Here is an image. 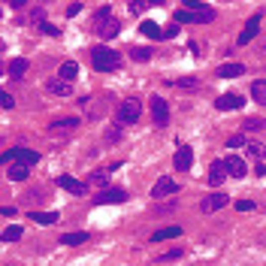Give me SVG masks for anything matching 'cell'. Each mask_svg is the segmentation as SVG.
Here are the masks:
<instances>
[{
	"label": "cell",
	"instance_id": "obj_1",
	"mask_svg": "<svg viewBox=\"0 0 266 266\" xmlns=\"http://www.w3.org/2000/svg\"><path fill=\"white\" fill-rule=\"evenodd\" d=\"M91 64H94V70L109 73V70H118L121 67V55L112 52V49H106V46H100V49L91 52Z\"/></svg>",
	"mask_w": 266,
	"mask_h": 266
},
{
	"label": "cell",
	"instance_id": "obj_2",
	"mask_svg": "<svg viewBox=\"0 0 266 266\" xmlns=\"http://www.w3.org/2000/svg\"><path fill=\"white\" fill-rule=\"evenodd\" d=\"M139 115H142V103H139L136 97L118 103V121H121V124H136Z\"/></svg>",
	"mask_w": 266,
	"mask_h": 266
},
{
	"label": "cell",
	"instance_id": "obj_3",
	"mask_svg": "<svg viewBox=\"0 0 266 266\" xmlns=\"http://www.w3.org/2000/svg\"><path fill=\"white\" fill-rule=\"evenodd\" d=\"M3 161H15V164L33 167V164H40V151H33V148H12V151L3 155Z\"/></svg>",
	"mask_w": 266,
	"mask_h": 266
},
{
	"label": "cell",
	"instance_id": "obj_4",
	"mask_svg": "<svg viewBox=\"0 0 266 266\" xmlns=\"http://www.w3.org/2000/svg\"><path fill=\"white\" fill-rule=\"evenodd\" d=\"M215 18V12L209 9V12H191V9H178L176 12V24H206V21H212Z\"/></svg>",
	"mask_w": 266,
	"mask_h": 266
},
{
	"label": "cell",
	"instance_id": "obj_5",
	"mask_svg": "<svg viewBox=\"0 0 266 266\" xmlns=\"http://www.w3.org/2000/svg\"><path fill=\"white\" fill-rule=\"evenodd\" d=\"M151 118H155V124H167L170 121V106L164 97H151Z\"/></svg>",
	"mask_w": 266,
	"mask_h": 266
},
{
	"label": "cell",
	"instance_id": "obj_6",
	"mask_svg": "<svg viewBox=\"0 0 266 266\" xmlns=\"http://www.w3.org/2000/svg\"><path fill=\"white\" fill-rule=\"evenodd\" d=\"M176 191H178V184H176L170 176H161V178L155 181V187H151V197L161 200V197H170V194H176Z\"/></svg>",
	"mask_w": 266,
	"mask_h": 266
},
{
	"label": "cell",
	"instance_id": "obj_7",
	"mask_svg": "<svg viewBox=\"0 0 266 266\" xmlns=\"http://www.w3.org/2000/svg\"><path fill=\"white\" fill-rule=\"evenodd\" d=\"M191 164H194V148H191V145H181V148L176 151V158H173V167H176L178 173H184V170H191Z\"/></svg>",
	"mask_w": 266,
	"mask_h": 266
},
{
	"label": "cell",
	"instance_id": "obj_8",
	"mask_svg": "<svg viewBox=\"0 0 266 266\" xmlns=\"http://www.w3.org/2000/svg\"><path fill=\"white\" fill-rule=\"evenodd\" d=\"M257 30H260V12L248 18V24L242 27V33H239V40H236V43H239V46H248L254 36H257Z\"/></svg>",
	"mask_w": 266,
	"mask_h": 266
},
{
	"label": "cell",
	"instance_id": "obj_9",
	"mask_svg": "<svg viewBox=\"0 0 266 266\" xmlns=\"http://www.w3.org/2000/svg\"><path fill=\"white\" fill-rule=\"evenodd\" d=\"M94 203H97V206H106V203H127V191H121V187H109V191L97 194Z\"/></svg>",
	"mask_w": 266,
	"mask_h": 266
},
{
	"label": "cell",
	"instance_id": "obj_10",
	"mask_svg": "<svg viewBox=\"0 0 266 266\" xmlns=\"http://www.w3.org/2000/svg\"><path fill=\"white\" fill-rule=\"evenodd\" d=\"M245 106V100L239 97V94H221L218 100H215V109H221V112H230V109H242Z\"/></svg>",
	"mask_w": 266,
	"mask_h": 266
},
{
	"label": "cell",
	"instance_id": "obj_11",
	"mask_svg": "<svg viewBox=\"0 0 266 266\" xmlns=\"http://www.w3.org/2000/svg\"><path fill=\"white\" fill-rule=\"evenodd\" d=\"M224 167H227V173H230L233 178H245L248 176V167H245V161L239 155H230V158L224 161Z\"/></svg>",
	"mask_w": 266,
	"mask_h": 266
},
{
	"label": "cell",
	"instance_id": "obj_12",
	"mask_svg": "<svg viewBox=\"0 0 266 266\" xmlns=\"http://www.w3.org/2000/svg\"><path fill=\"white\" fill-rule=\"evenodd\" d=\"M58 187H64V191H70V194H76V197H82V194L88 191V184L76 181L73 176H61V178H58Z\"/></svg>",
	"mask_w": 266,
	"mask_h": 266
},
{
	"label": "cell",
	"instance_id": "obj_13",
	"mask_svg": "<svg viewBox=\"0 0 266 266\" xmlns=\"http://www.w3.org/2000/svg\"><path fill=\"white\" fill-rule=\"evenodd\" d=\"M227 176H230V173H227L224 161H215L212 170H209V184H212V187H221V184L227 181Z\"/></svg>",
	"mask_w": 266,
	"mask_h": 266
},
{
	"label": "cell",
	"instance_id": "obj_14",
	"mask_svg": "<svg viewBox=\"0 0 266 266\" xmlns=\"http://www.w3.org/2000/svg\"><path fill=\"white\" fill-rule=\"evenodd\" d=\"M227 203H230V197H227V194H212V197H206V200L200 203V209H203V212H218V209H224Z\"/></svg>",
	"mask_w": 266,
	"mask_h": 266
},
{
	"label": "cell",
	"instance_id": "obj_15",
	"mask_svg": "<svg viewBox=\"0 0 266 266\" xmlns=\"http://www.w3.org/2000/svg\"><path fill=\"white\" fill-rule=\"evenodd\" d=\"M242 73H245V67H242V64H224V67H218V70H215L218 79H236V76H242Z\"/></svg>",
	"mask_w": 266,
	"mask_h": 266
},
{
	"label": "cell",
	"instance_id": "obj_16",
	"mask_svg": "<svg viewBox=\"0 0 266 266\" xmlns=\"http://www.w3.org/2000/svg\"><path fill=\"white\" fill-rule=\"evenodd\" d=\"M181 236V227L173 224V227H161L158 233H151V242H164V239H178Z\"/></svg>",
	"mask_w": 266,
	"mask_h": 266
},
{
	"label": "cell",
	"instance_id": "obj_17",
	"mask_svg": "<svg viewBox=\"0 0 266 266\" xmlns=\"http://www.w3.org/2000/svg\"><path fill=\"white\" fill-rule=\"evenodd\" d=\"M76 76H79V64H76V61H64V64H61V70H58V79L73 82Z\"/></svg>",
	"mask_w": 266,
	"mask_h": 266
},
{
	"label": "cell",
	"instance_id": "obj_18",
	"mask_svg": "<svg viewBox=\"0 0 266 266\" xmlns=\"http://www.w3.org/2000/svg\"><path fill=\"white\" fill-rule=\"evenodd\" d=\"M49 94H58V97H67L73 91V82H64V79H49Z\"/></svg>",
	"mask_w": 266,
	"mask_h": 266
},
{
	"label": "cell",
	"instance_id": "obj_19",
	"mask_svg": "<svg viewBox=\"0 0 266 266\" xmlns=\"http://www.w3.org/2000/svg\"><path fill=\"white\" fill-rule=\"evenodd\" d=\"M27 176H30V170H27L24 164H12V167L6 170V178H9V181H24Z\"/></svg>",
	"mask_w": 266,
	"mask_h": 266
},
{
	"label": "cell",
	"instance_id": "obj_20",
	"mask_svg": "<svg viewBox=\"0 0 266 266\" xmlns=\"http://www.w3.org/2000/svg\"><path fill=\"white\" fill-rule=\"evenodd\" d=\"M85 242H88L85 230H76V233H64L61 236V245H85Z\"/></svg>",
	"mask_w": 266,
	"mask_h": 266
},
{
	"label": "cell",
	"instance_id": "obj_21",
	"mask_svg": "<svg viewBox=\"0 0 266 266\" xmlns=\"http://www.w3.org/2000/svg\"><path fill=\"white\" fill-rule=\"evenodd\" d=\"M142 33L151 36V40H161V36H167V30H161L158 21H142Z\"/></svg>",
	"mask_w": 266,
	"mask_h": 266
},
{
	"label": "cell",
	"instance_id": "obj_22",
	"mask_svg": "<svg viewBox=\"0 0 266 266\" xmlns=\"http://www.w3.org/2000/svg\"><path fill=\"white\" fill-rule=\"evenodd\" d=\"M118 27H121V24H118V18H112V21H106V24H100V27H97V33L103 36V40H112V36H115V33H118Z\"/></svg>",
	"mask_w": 266,
	"mask_h": 266
},
{
	"label": "cell",
	"instance_id": "obj_23",
	"mask_svg": "<svg viewBox=\"0 0 266 266\" xmlns=\"http://www.w3.org/2000/svg\"><path fill=\"white\" fill-rule=\"evenodd\" d=\"M30 221L49 227V224H55V221H58V212H30Z\"/></svg>",
	"mask_w": 266,
	"mask_h": 266
},
{
	"label": "cell",
	"instance_id": "obj_24",
	"mask_svg": "<svg viewBox=\"0 0 266 266\" xmlns=\"http://www.w3.org/2000/svg\"><path fill=\"white\" fill-rule=\"evenodd\" d=\"M6 70H9L12 79H18V76H24V73H27V61H24V58H15V61H9V67H6Z\"/></svg>",
	"mask_w": 266,
	"mask_h": 266
},
{
	"label": "cell",
	"instance_id": "obj_25",
	"mask_svg": "<svg viewBox=\"0 0 266 266\" xmlns=\"http://www.w3.org/2000/svg\"><path fill=\"white\" fill-rule=\"evenodd\" d=\"M251 97H254L257 103H263V106H266V79H257V82L251 85Z\"/></svg>",
	"mask_w": 266,
	"mask_h": 266
},
{
	"label": "cell",
	"instance_id": "obj_26",
	"mask_svg": "<svg viewBox=\"0 0 266 266\" xmlns=\"http://www.w3.org/2000/svg\"><path fill=\"white\" fill-rule=\"evenodd\" d=\"M112 18H115V15H112V9L109 6H100L97 12H94V24L100 27V24H106V21H112Z\"/></svg>",
	"mask_w": 266,
	"mask_h": 266
},
{
	"label": "cell",
	"instance_id": "obj_27",
	"mask_svg": "<svg viewBox=\"0 0 266 266\" xmlns=\"http://www.w3.org/2000/svg\"><path fill=\"white\" fill-rule=\"evenodd\" d=\"M21 233H24L21 227H18V224H12V227H6V230H3V242H18V239H21Z\"/></svg>",
	"mask_w": 266,
	"mask_h": 266
},
{
	"label": "cell",
	"instance_id": "obj_28",
	"mask_svg": "<svg viewBox=\"0 0 266 266\" xmlns=\"http://www.w3.org/2000/svg\"><path fill=\"white\" fill-rule=\"evenodd\" d=\"M263 151H266V148H263L260 142H248V145H245V155H251V158H257V161L263 158Z\"/></svg>",
	"mask_w": 266,
	"mask_h": 266
},
{
	"label": "cell",
	"instance_id": "obj_29",
	"mask_svg": "<svg viewBox=\"0 0 266 266\" xmlns=\"http://www.w3.org/2000/svg\"><path fill=\"white\" fill-rule=\"evenodd\" d=\"M248 142H245V136L242 133H233L230 139H227V148H245Z\"/></svg>",
	"mask_w": 266,
	"mask_h": 266
},
{
	"label": "cell",
	"instance_id": "obj_30",
	"mask_svg": "<svg viewBox=\"0 0 266 266\" xmlns=\"http://www.w3.org/2000/svg\"><path fill=\"white\" fill-rule=\"evenodd\" d=\"M130 58H133V61H151V52L139 46V49H130Z\"/></svg>",
	"mask_w": 266,
	"mask_h": 266
},
{
	"label": "cell",
	"instance_id": "obj_31",
	"mask_svg": "<svg viewBox=\"0 0 266 266\" xmlns=\"http://www.w3.org/2000/svg\"><path fill=\"white\" fill-rule=\"evenodd\" d=\"M76 124H79V118H64V121H58V124H55V130H73Z\"/></svg>",
	"mask_w": 266,
	"mask_h": 266
},
{
	"label": "cell",
	"instance_id": "obj_32",
	"mask_svg": "<svg viewBox=\"0 0 266 266\" xmlns=\"http://www.w3.org/2000/svg\"><path fill=\"white\" fill-rule=\"evenodd\" d=\"M176 257H181V248H173V251L161 254V263H167V260H176Z\"/></svg>",
	"mask_w": 266,
	"mask_h": 266
},
{
	"label": "cell",
	"instance_id": "obj_33",
	"mask_svg": "<svg viewBox=\"0 0 266 266\" xmlns=\"http://www.w3.org/2000/svg\"><path fill=\"white\" fill-rule=\"evenodd\" d=\"M12 103H15V100H12V94H6V91L0 94V106H3V109H12Z\"/></svg>",
	"mask_w": 266,
	"mask_h": 266
},
{
	"label": "cell",
	"instance_id": "obj_34",
	"mask_svg": "<svg viewBox=\"0 0 266 266\" xmlns=\"http://www.w3.org/2000/svg\"><path fill=\"white\" fill-rule=\"evenodd\" d=\"M40 27H43V33H49V36H58V33H61V30H58L55 24H49V21H43Z\"/></svg>",
	"mask_w": 266,
	"mask_h": 266
},
{
	"label": "cell",
	"instance_id": "obj_35",
	"mask_svg": "<svg viewBox=\"0 0 266 266\" xmlns=\"http://www.w3.org/2000/svg\"><path fill=\"white\" fill-rule=\"evenodd\" d=\"M106 178H109V176H106V173H94V176H91V178H88V184H103V181H106Z\"/></svg>",
	"mask_w": 266,
	"mask_h": 266
},
{
	"label": "cell",
	"instance_id": "obj_36",
	"mask_svg": "<svg viewBox=\"0 0 266 266\" xmlns=\"http://www.w3.org/2000/svg\"><path fill=\"white\" fill-rule=\"evenodd\" d=\"M236 209H239V212H251V209H254V203H251V200H239V203H236Z\"/></svg>",
	"mask_w": 266,
	"mask_h": 266
},
{
	"label": "cell",
	"instance_id": "obj_37",
	"mask_svg": "<svg viewBox=\"0 0 266 266\" xmlns=\"http://www.w3.org/2000/svg\"><path fill=\"white\" fill-rule=\"evenodd\" d=\"M260 124H263V121H257V118H248V121H245V124H242V127H245V130H257V127H260Z\"/></svg>",
	"mask_w": 266,
	"mask_h": 266
},
{
	"label": "cell",
	"instance_id": "obj_38",
	"mask_svg": "<svg viewBox=\"0 0 266 266\" xmlns=\"http://www.w3.org/2000/svg\"><path fill=\"white\" fill-rule=\"evenodd\" d=\"M106 139H121V130H118V127H109V130H106Z\"/></svg>",
	"mask_w": 266,
	"mask_h": 266
},
{
	"label": "cell",
	"instance_id": "obj_39",
	"mask_svg": "<svg viewBox=\"0 0 266 266\" xmlns=\"http://www.w3.org/2000/svg\"><path fill=\"white\" fill-rule=\"evenodd\" d=\"M0 215H3V218H12V215H15V206H3V209H0Z\"/></svg>",
	"mask_w": 266,
	"mask_h": 266
},
{
	"label": "cell",
	"instance_id": "obj_40",
	"mask_svg": "<svg viewBox=\"0 0 266 266\" xmlns=\"http://www.w3.org/2000/svg\"><path fill=\"white\" fill-rule=\"evenodd\" d=\"M9 266H12V263H9Z\"/></svg>",
	"mask_w": 266,
	"mask_h": 266
}]
</instances>
